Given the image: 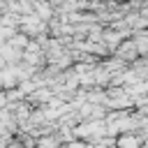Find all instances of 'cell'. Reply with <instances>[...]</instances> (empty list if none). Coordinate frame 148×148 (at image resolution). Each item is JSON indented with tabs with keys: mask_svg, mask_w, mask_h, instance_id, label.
<instances>
[{
	"mask_svg": "<svg viewBox=\"0 0 148 148\" xmlns=\"http://www.w3.org/2000/svg\"><path fill=\"white\" fill-rule=\"evenodd\" d=\"M113 56H116V58H120L123 62H132V65H134V62L139 60V56H141V53H139V46H136V42H134V37H132V39H125V42L116 49V53H113Z\"/></svg>",
	"mask_w": 148,
	"mask_h": 148,
	"instance_id": "obj_1",
	"label": "cell"
},
{
	"mask_svg": "<svg viewBox=\"0 0 148 148\" xmlns=\"http://www.w3.org/2000/svg\"><path fill=\"white\" fill-rule=\"evenodd\" d=\"M116 148H143V136L136 134V132L120 134V136L116 139Z\"/></svg>",
	"mask_w": 148,
	"mask_h": 148,
	"instance_id": "obj_2",
	"label": "cell"
}]
</instances>
